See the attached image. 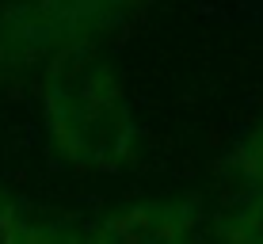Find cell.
I'll return each mask as SVG.
<instances>
[{
    "mask_svg": "<svg viewBox=\"0 0 263 244\" xmlns=\"http://www.w3.org/2000/svg\"><path fill=\"white\" fill-rule=\"evenodd\" d=\"M20 244H88V229L69 221H53V225H31L27 221Z\"/></svg>",
    "mask_w": 263,
    "mask_h": 244,
    "instance_id": "obj_5",
    "label": "cell"
},
{
    "mask_svg": "<svg viewBox=\"0 0 263 244\" xmlns=\"http://www.w3.org/2000/svg\"><path fill=\"white\" fill-rule=\"evenodd\" d=\"M46 138L77 168L119 172L134 160L141 126L96 46H69L46 65Z\"/></svg>",
    "mask_w": 263,
    "mask_h": 244,
    "instance_id": "obj_1",
    "label": "cell"
},
{
    "mask_svg": "<svg viewBox=\"0 0 263 244\" xmlns=\"http://www.w3.org/2000/svg\"><path fill=\"white\" fill-rule=\"evenodd\" d=\"M233 172L240 176V183L248 187V191H263V122L237 145V153H233Z\"/></svg>",
    "mask_w": 263,
    "mask_h": 244,
    "instance_id": "obj_4",
    "label": "cell"
},
{
    "mask_svg": "<svg viewBox=\"0 0 263 244\" xmlns=\"http://www.w3.org/2000/svg\"><path fill=\"white\" fill-rule=\"evenodd\" d=\"M88 244H195V202L187 198H145L111 210Z\"/></svg>",
    "mask_w": 263,
    "mask_h": 244,
    "instance_id": "obj_2",
    "label": "cell"
},
{
    "mask_svg": "<svg viewBox=\"0 0 263 244\" xmlns=\"http://www.w3.org/2000/svg\"><path fill=\"white\" fill-rule=\"evenodd\" d=\"M23 229H27V218H23L20 202L0 187V244H20Z\"/></svg>",
    "mask_w": 263,
    "mask_h": 244,
    "instance_id": "obj_6",
    "label": "cell"
},
{
    "mask_svg": "<svg viewBox=\"0 0 263 244\" xmlns=\"http://www.w3.org/2000/svg\"><path fill=\"white\" fill-rule=\"evenodd\" d=\"M225 244H263V191H252L248 202H240L221 221Z\"/></svg>",
    "mask_w": 263,
    "mask_h": 244,
    "instance_id": "obj_3",
    "label": "cell"
}]
</instances>
